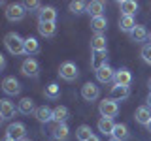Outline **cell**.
Here are the masks:
<instances>
[{
  "instance_id": "obj_1",
  "label": "cell",
  "mask_w": 151,
  "mask_h": 141,
  "mask_svg": "<svg viewBox=\"0 0 151 141\" xmlns=\"http://www.w3.org/2000/svg\"><path fill=\"white\" fill-rule=\"evenodd\" d=\"M4 45H6V49L9 51V53L15 55V56L25 53V40H23L17 32H9V34H6V38H4Z\"/></svg>"
},
{
  "instance_id": "obj_2",
  "label": "cell",
  "mask_w": 151,
  "mask_h": 141,
  "mask_svg": "<svg viewBox=\"0 0 151 141\" xmlns=\"http://www.w3.org/2000/svg\"><path fill=\"white\" fill-rule=\"evenodd\" d=\"M27 15V8L19 2H13V4H8L6 6V19L12 23H17V21H23Z\"/></svg>"
},
{
  "instance_id": "obj_3",
  "label": "cell",
  "mask_w": 151,
  "mask_h": 141,
  "mask_svg": "<svg viewBox=\"0 0 151 141\" xmlns=\"http://www.w3.org/2000/svg\"><path fill=\"white\" fill-rule=\"evenodd\" d=\"M98 111H100V115L104 119H113V117L117 115V111H119V105H117V102H113L111 98H104V100L98 103Z\"/></svg>"
},
{
  "instance_id": "obj_4",
  "label": "cell",
  "mask_w": 151,
  "mask_h": 141,
  "mask_svg": "<svg viewBox=\"0 0 151 141\" xmlns=\"http://www.w3.org/2000/svg\"><path fill=\"white\" fill-rule=\"evenodd\" d=\"M59 75L64 79V81H76V79H78V75H79V70H78V66H76L74 62L66 60V62L60 64Z\"/></svg>"
},
{
  "instance_id": "obj_5",
  "label": "cell",
  "mask_w": 151,
  "mask_h": 141,
  "mask_svg": "<svg viewBox=\"0 0 151 141\" xmlns=\"http://www.w3.org/2000/svg\"><path fill=\"white\" fill-rule=\"evenodd\" d=\"M81 96H83L85 102H96L98 98H100V88H98L94 83L89 81V83H85L81 87Z\"/></svg>"
},
{
  "instance_id": "obj_6",
  "label": "cell",
  "mask_w": 151,
  "mask_h": 141,
  "mask_svg": "<svg viewBox=\"0 0 151 141\" xmlns=\"http://www.w3.org/2000/svg\"><path fill=\"white\" fill-rule=\"evenodd\" d=\"M21 72H23V75H27V77H38V72H40L38 60L32 58V56L25 58V60H23V64H21Z\"/></svg>"
},
{
  "instance_id": "obj_7",
  "label": "cell",
  "mask_w": 151,
  "mask_h": 141,
  "mask_svg": "<svg viewBox=\"0 0 151 141\" xmlns=\"http://www.w3.org/2000/svg\"><path fill=\"white\" fill-rule=\"evenodd\" d=\"M2 90L8 94V96H17L21 92V85L15 77H4L2 81Z\"/></svg>"
},
{
  "instance_id": "obj_8",
  "label": "cell",
  "mask_w": 151,
  "mask_h": 141,
  "mask_svg": "<svg viewBox=\"0 0 151 141\" xmlns=\"http://www.w3.org/2000/svg\"><path fill=\"white\" fill-rule=\"evenodd\" d=\"M6 134L12 135L15 141H21V139L27 137V128H25V124H23V122H13V124L8 126Z\"/></svg>"
},
{
  "instance_id": "obj_9",
  "label": "cell",
  "mask_w": 151,
  "mask_h": 141,
  "mask_svg": "<svg viewBox=\"0 0 151 141\" xmlns=\"http://www.w3.org/2000/svg\"><path fill=\"white\" fill-rule=\"evenodd\" d=\"M68 126H66V122H63V124H59V122H53V126H51V135H53V139L57 141H66L68 139Z\"/></svg>"
},
{
  "instance_id": "obj_10",
  "label": "cell",
  "mask_w": 151,
  "mask_h": 141,
  "mask_svg": "<svg viewBox=\"0 0 151 141\" xmlns=\"http://www.w3.org/2000/svg\"><path fill=\"white\" fill-rule=\"evenodd\" d=\"M57 19V9L53 6H44L38 11V23H55Z\"/></svg>"
},
{
  "instance_id": "obj_11",
  "label": "cell",
  "mask_w": 151,
  "mask_h": 141,
  "mask_svg": "<svg viewBox=\"0 0 151 141\" xmlns=\"http://www.w3.org/2000/svg\"><path fill=\"white\" fill-rule=\"evenodd\" d=\"M13 115H15V105H13L8 98L0 100V119H2V120H9Z\"/></svg>"
},
{
  "instance_id": "obj_12",
  "label": "cell",
  "mask_w": 151,
  "mask_h": 141,
  "mask_svg": "<svg viewBox=\"0 0 151 141\" xmlns=\"http://www.w3.org/2000/svg\"><path fill=\"white\" fill-rule=\"evenodd\" d=\"M130 94V88L129 87H123V85H113L111 90H110V98L113 102H121L125 100V98H129Z\"/></svg>"
},
{
  "instance_id": "obj_13",
  "label": "cell",
  "mask_w": 151,
  "mask_h": 141,
  "mask_svg": "<svg viewBox=\"0 0 151 141\" xmlns=\"http://www.w3.org/2000/svg\"><path fill=\"white\" fill-rule=\"evenodd\" d=\"M113 81H115V85H123V87H130L132 83V75L127 68H119L115 70V77H113Z\"/></svg>"
},
{
  "instance_id": "obj_14",
  "label": "cell",
  "mask_w": 151,
  "mask_h": 141,
  "mask_svg": "<svg viewBox=\"0 0 151 141\" xmlns=\"http://www.w3.org/2000/svg\"><path fill=\"white\" fill-rule=\"evenodd\" d=\"M119 9H121V15H130L134 17V13L138 11V2L134 0H119Z\"/></svg>"
},
{
  "instance_id": "obj_15",
  "label": "cell",
  "mask_w": 151,
  "mask_h": 141,
  "mask_svg": "<svg viewBox=\"0 0 151 141\" xmlns=\"http://www.w3.org/2000/svg\"><path fill=\"white\" fill-rule=\"evenodd\" d=\"M91 49H93V53H102V51H106L108 49L106 36L104 34H94L91 38Z\"/></svg>"
},
{
  "instance_id": "obj_16",
  "label": "cell",
  "mask_w": 151,
  "mask_h": 141,
  "mask_svg": "<svg viewBox=\"0 0 151 141\" xmlns=\"http://www.w3.org/2000/svg\"><path fill=\"white\" fill-rule=\"evenodd\" d=\"M34 117H36V119L40 120V122L47 124V122L53 120V109H51V107H47V105H40V107H36Z\"/></svg>"
},
{
  "instance_id": "obj_17",
  "label": "cell",
  "mask_w": 151,
  "mask_h": 141,
  "mask_svg": "<svg viewBox=\"0 0 151 141\" xmlns=\"http://www.w3.org/2000/svg\"><path fill=\"white\" fill-rule=\"evenodd\" d=\"M134 119H136V122H138V124L147 126L149 120H151V111H149V107H147V105L138 107V109H136V113H134Z\"/></svg>"
},
{
  "instance_id": "obj_18",
  "label": "cell",
  "mask_w": 151,
  "mask_h": 141,
  "mask_svg": "<svg viewBox=\"0 0 151 141\" xmlns=\"http://www.w3.org/2000/svg\"><path fill=\"white\" fill-rule=\"evenodd\" d=\"M104 66H108L106 51H102V53H93V56H91V68L94 70V72H98L100 68H104Z\"/></svg>"
},
{
  "instance_id": "obj_19",
  "label": "cell",
  "mask_w": 151,
  "mask_h": 141,
  "mask_svg": "<svg viewBox=\"0 0 151 141\" xmlns=\"http://www.w3.org/2000/svg\"><path fill=\"white\" fill-rule=\"evenodd\" d=\"M136 26H138V25H136V19H134V17H130V15H121V19H119V28H121L123 32L132 34Z\"/></svg>"
},
{
  "instance_id": "obj_20",
  "label": "cell",
  "mask_w": 151,
  "mask_h": 141,
  "mask_svg": "<svg viewBox=\"0 0 151 141\" xmlns=\"http://www.w3.org/2000/svg\"><path fill=\"white\" fill-rule=\"evenodd\" d=\"M96 73V79H98V83H110L113 81V77H115V70H111L110 66H104V68H100L98 72H94Z\"/></svg>"
},
{
  "instance_id": "obj_21",
  "label": "cell",
  "mask_w": 151,
  "mask_h": 141,
  "mask_svg": "<svg viewBox=\"0 0 151 141\" xmlns=\"http://www.w3.org/2000/svg\"><path fill=\"white\" fill-rule=\"evenodd\" d=\"M68 117H70L68 107H64V105H57L55 109H53V122H59V124H63V122L68 120Z\"/></svg>"
},
{
  "instance_id": "obj_22",
  "label": "cell",
  "mask_w": 151,
  "mask_h": 141,
  "mask_svg": "<svg viewBox=\"0 0 151 141\" xmlns=\"http://www.w3.org/2000/svg\"><path fill=\"white\" fill-rule=\"evenodd\" d=\"M17 111L23 113V115H30V113H34L36 111L34 100H32V98H23V100L19 102V105H17Z\"/></svg>"
},
{
  "instance_id": "obj_23",
  "label": "cell",
  "mask_w": 151,
  "mask_h": 141,
  "mask_svg": "<svg viewBox=\"0 0 151 141\" xmlns=\"http://www.w3.org/2000/svg\"><path fill=\"white\" fill-rule=\"evenodd\" d=\"M130 36H132V41H136V43H142V41L149 40V32H147V28H145L144 25H138Z\"/></svg>"
},
{
  "instance_id": "obj_24",
  "label": "cell",
  "mask_w": 151,
  "mask_h": 141,
  "mask_svg": "<svg viewBox=\"0 0 151 141\" xmlns=\"http://www.w3.org/2000/svg\"><path fill=\"white\" fill-rule=\"evenodd\" d=\"M38 32L44 38H51V36H55L57 26H55V23H38Z\"/></svg>"
},
{
  "instance_id": "obj_25",
  "label": "cell",
  "mask_w": 151,
  "mask_h": 141,
  "mask_svg": "<svg viewBox=\"0 0 151 141\" xmlns=\"http://www.w3.org/2000/svg\"><path fill=\"white\" fill-rule=\"evenodd\" d=\"M102 11H104V2H100V0H93V2H89L87 13L91 15V19L93 17H100Z\"/></svg>"
},
{
  "instance_id": "obj_26",
  "label": "cell",
  "mask_w": 151,
  "mask_h": 141,
  "mask_svg": "<svg viewBox=\"0 0 151 141\" xmlns=\"http://www.w3.org/2000/svg\"><path fill=\"white\" fill-rule=\"evenodd\" d=\"M113 128H115V122H113V119H102L98 120V130L102 132L104 135H111L113 134Z\"/></svg>"
},
{
  "instance_id": "obj_27",
  "label": "cell",
  "mask_w": 151,
  "mask_h": 141,
  "mask_svg": "<svg viewBox=\"0 0 151 141\" xmlns=\"http://www.w3.org/2000/svg\"><path fill=\"white\" fill-rule=\"evenodd\" d=\"M106 26H108V21L104 15L91 19V28L94 30V34H102V30H106Z\"/></svg>"
},
{
  "instance_id": "obj_28",
  "label": "cell",
  "mask_w": 151,
  "mask_h": 141,
  "mask_svg": "<svg viewBox=\"0 0 151 141\" xmlns=\"http://www.w3.org/2000/svg\"><path fill=\"white\" fill-rule=\"evenodd\" d=\"M111 137L115 141H125L127 137H129V128H127V124H115V128H113V134Z\"/></svg>"
},
{
  "instance_id": "obj_29",
  "label": "cell",
  "mask_w": 151,
  "mask_h": 141,
  "mask_svg": "<svg viewBox=\"0 0 151 141\" xmlns=\"http://www.w3.org/2000/svg\"><path fill=\"white\" fill-rule=\"evenodd\" d=\"M38 51H40V43H38L36 38H32V36L25 38V55H34Z\"/></svg>"
},
{
  "instance_id": "obj_30",
  "label": "cell",
  "mask_w": 151,
  "mask_h": 141,
  "mask_svg": "<svg viewBox=\"0 0 151 141\" xmlns=\"http://www.w3.org/2000/svg\"><path fill=\"white\" fill-rule=\"evenodd\" d=\"M93 132H91V126H87V124H81L78 130H76V137H78V141H89L93 137Z\"/></svg>"
},
{
  "instance_id": "obj_31",
  "label": "cell",
  "mask_w": 151,
  "mask_h": 141,
  "mask_svg": "<svg viewBox=\"0 0 151 141\" xmlns=\"http://www.w3.org/2000/svg\"><path fill=\"white\" fill-rule=\"evenodd\" d=\"M44 96L49 98V100H57V98H60V87L57 83H49L45 87V90H44Z\"/></svg>"
},
{
  "instance_id": "obj_32",
  "label": "cell",
  "mask_w": 151,
  "mask_h": 141,
  "mask_svg": "<svg viewBox=\"0 0 151 141\" xmlns=\"http://www.w3.org/2000/svg\"><path fill=\"white\" fill-rule=\"evenodd\" d=\"M87 6H89V2H81V0H76V2H70V11L76 13V15H79V13L87 11Z\"/></svg>"
},
{
  "instance_id": "obj_33",
  "label": "cell",
  "mask_w": 151,
  "mask_h": 141,
  "mask_svg": "<svg viewBox=\"0 0 151 141\" xmlns=\"http://www.w3.org/2000/svg\"><path fill=\"white\" fill-rule=\"evenodd\" d=\"M142 60H144L145 64H151V43H145L142 47Z\"/></svg>"
},
{
  "instance_id": "obj_34",
  "label": "cell",
  "mask_w": 151,
  "mask_h": 141,
  "mask_svg": "<svg viewBox=\"0 0 151 141\" xmlns=\"http://www.w3.org/2000/svg\"><path fill=\"white\" fill-rule=\"evenodd\" d=\"M23 6H25L28 11H30V9H42V8H44L38 0H27V2H23Z\"/></svg>"
},
{
  "instance_id": "obj_35",
  "label": "cell",
  "mask_w": 151,
  "mask_h": 141,
  "mask_svg": "<svg viewBox=\"0 0 151 141\" xmlns=\"http://www.w3.org/2000/svg\"><path fill=\"white\" fill-rule=\"evenodd\" d=\"M2 141H15L12 137V135H8V134H4V137H2Z\"/></svg>"
},
{
  "instance_id": "obj_36",
  "label": "cell",
  "mask_w": 151,
  "mask_h": 141,
  "mask_svg": "<svg viewBox=\"0 0 151 141\" xmlns=\"http://www.w3.org/2000/svg\"><path fill=\"white\" fill-rule=\"evenodd\" d=\"M145 102H147V107H149V109H151V92L147 94V100H145Z\"/></svg>"
},
{
  "instance_id": "obj_37",
  "label": "cell",
  "mask_w": 151,
  "mask_h": 141,
  "mask_svg": "<svg viewBox=\"0 0 151 141\" xmlns=\"http://www.w3.org/2000/svg\"><path fill=\"white\" fill-rule=\"evenodd\" d=\"M4 66H6V62H4V56L0 55V68H4Z\"/></svg>"
},
{
  "instance_id": "obj_38",
  "label": "cell",
  "mask_w": 151,
  "mask_h": 141,
  "mask_svg": "<svg viewBox=\"0 0 151 141\" xmlns=\"http://www.w3.org/2000/svg\"><path fill=\"white\" fill-rule=\"evenodd\" d=\"M89 141H100V139H98V137H96V135H93V137H91V139H89Z\"/></svg>"
},
{
  "instance_id": "obj_39",
  "label": "cell",
  "mask_w": 151,
  "mask_h": 141,
  "mask_svg": "<svg viewBox=\"0 0 151 141\" xmlns=\"http://www.w3.org/2000/svg\"><path fill=\"white\" fill-rule=\"evenodd\" d=\"M147 87H149V92H151V77H149V81H147Z\"/></svg>"
},
{
  "instance_id": "obj_40",
  "label": "cell",
  "mask_w": 151,
  "mask_h": 141,
  "mask_svg": "<svg viewBox=\"0 0 151 141\" xmlns=\"http://www.w3.org/2000/svg\"><path fill=\"white\" fill-rule=\"evenodd\" d=\"M147 132H151V120H149V124H147Z\"/></svg>"
},
{
  "instance_id": "obj_41",
  "label": "cell",
  "mask_w": 151,
  "mask_h": 141,
  "mask_svg": "<svg viewBox=\"0 0 151 141\" xmlns=\"http://www.w3.org/2000/svg\"><path fill=\"white\" fill-rule=\"evenodd\" d=\"M21 141H30V139H28V137H25V139H21Z\"/></svg>"
},
{
  "instance_id": "obj_42",
  "label": "cell",
  "mask_w": 151,
  "mask_h": 141,
  "mask_svg": "<svg viewBox=\"0 0 151 141\" xmlns=\"http://www.w3.org/2000/svg\"><path fill=\"white\" fill-rule=\"evenodd\" d=\"M149 41H151V32H149Z\"/></svg>"
},
{
  "instance_id": "obj_43",
  "label": "cell",
  "mask_w": 151,
  "mask_h": 141,
  "mask_svg": "<svg viewBox=\"0 0 151 141\" xmlns=\"http://www.w3.org/2000/svg\"><path fill=\"white\" fill-rule=\"evenodd\" d=\"M111 141H115V139H111Z\"/></svg>"
}]
</instances>
